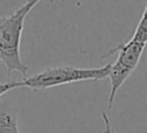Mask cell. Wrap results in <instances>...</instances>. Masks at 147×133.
Returning a JSON list of instances; mask_svg holds the SVG:
<instances>
[{
  "mask_svg": "<svg viewBox=\"0 0 147 133\" xmlns=\"http://www.w3.org/2000/svg\"><path fill=\"white\" fill-rule=\"evenodd\" d=\"M145 47L146 44L143 43L129 40L128 43H119L116 47H114L107 52V56L117 53L116 61L111 63V70H110L109 75L110 82H111V90H110L109 105H107L109 110H111L112 105H114L117 90L121 88V85L137 69L142 53L145 51Z\"/></svg>",
  "mask_w": 147,
  "mask_h": 133,
  "instance_id": "obj_3",
  "label": "cell"
},
{
  "mask_svg": "<svg viewBox=\"0 0 147 133\" xmlns=\"http://www.w3.org/2000/svg\"><path fill=\"white\" fill-rule=\"evenodd\" d=\"M111 63L102 67L92 69H80L74 66L49 67L44 71L30 78H25L20 82V87H26L30 89H47L52 87L70 84V83L85 82V80H103L110 75Z\"/></svg>",
  "mask_w": 147,
  "mask_h": 133,
  "instance_id": "obj_2",
  "label": "cell"
},
{
  "mask_svg": "<svg viewBox=\"0 0 147 133\" xmlns=\"http://www.w3.org/2000/svg\"><path fill=\"white\" fill-rule=\"evenodd\" d=\"M132 40L138 41V43H143V44L147 43V4H146L145 10H143L142 17H141L140 22H138L137 28H136L134 34H133Z\"/></svg>",
  "mask_w": 147,
  "mask_h": 133,
  "instance_id": "obj_5",
  "label": "cell"
},
{
  "mask_svg": "<svg viewBox=\"0 0 147 133\" xmlns=\"http://www.w3.org/2000/svg\"><path fill=\"white\" fill-rule=\"evenodd\" d=\"M102 118H103V123H105V132L103 133H115L114 129H112L111 122H110V119H109V116H107L106 113L102 114Z\"/></svg>",
  "mask_w": 147,
  "mask_h": 133,
  "instance_id": "obj_7",
  "label": "cell"
},
{
  "mask_svg": "<svg viewBox=\"0 0 147 133\" xmlns=\"http://www.w3.org/2000/svg\"><path fill=\"white\" fill-rule=\"evenodd\" d=\"M31 9L32 8L26 3L12 14L0 17V62L7 69L8 78L14 71L26 78L30 71V67L21 58V38L25 18Z\"/></svg>",
  "mask_w": 147,
  "mask_h": 133,
  "instance_id": "obj_1",
  "label": "cell"
},
{
  "mask_svg": "<svg viewBox=\"0 0 147 133\" xmlns=\"http://www.w3.org/2000/svg\"><path fill=\"white\" fill-rule=\"evenodd\" d=\"M17 87H20V82H8V83L0 84V97H1L3 95H5L7 92H9V90L17 88Z\"/></svg>",
  "mask_w": 147,
  "mask_h": 133,
  "instance_id": "obj_6",
  "label": "cell"
},
{
  "mask_svg": "<svg viewBox=\"0 0 147 133\" xmlns=\"http://www.w3.org/2000/svg\"><path fill=\"white\" fill-rule=\"evenodd\" d=\"M39 1H40V0H27V4L30 5L31 8H34V7H35L36 4H38Z\"/></svg>",
  "mask_w": 147,
  "mask_h": 133,
  "instance_id": "obj_8",
  "label": "cell"
},
{
  "mask_svg": "<svg viewBox=\"0 0 147 133\" xmlns=\"http://www.w3.org/2000/svg\"><path fill=\"white\" fill-rule=\"evenodd\" d=\"M0 133H20L14 115L5 103L0 102Z\"/></svg>",
  "mask_w": 147,
  "mask_h": 133,
  "instance_id": "obj_4",
  "label": "cell"
}]
</instances>
